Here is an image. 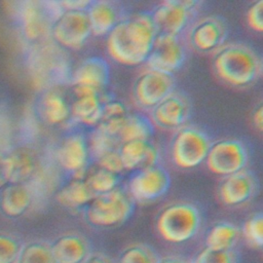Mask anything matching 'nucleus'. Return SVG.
Segmentation results:
<instances>
[{"instance_id":"393cba45","label":"nucleus","mask_w":263,"mask_h":263,"mask_svg":"<svg viewBox=\"0 0 263 263\" xmlns=\"http://www.w3.org/2000/svg\"><path fill=\"white\" fill-rule=\"evenodd\" d=\"M8 156L9 182L10 184H25L35 171L33 156L23 150L15 151Z\"/></svg>"},{"instance_id":"7ed1b4c3","label":"nucleus","mask_w":263,"mask_h":263,"mask_svg":"<svg viewBox=\"0 0 263 263\" xmlns=\"http://www.w3.org/2000/svg\"><path fill=\"white\" fill-rule=\"evenodd\" d=\"M29 72L36 87L45 88L60 84L68 76L67 57L54 44H37L29 55Z\"/></svg>"},{"instance_id":"c9c22d12","label":"nucleus","mask_w":263,"mask_h":263,"mask_svg":"<svg viewBox=\"0 0 263 263\" xmlns=\"http://www.w3.org/2000/svg\"><path fill=\"white\" fill-rule=\"evenodd\" d=\"M120 263H153L150 254L141 247H132L123 252Z\"/></svg>"},{"instance_id":"4468645a","label":"nucleus","mask_w":263,"mask_h":263,"mask_svg":"<svg viewBox=\"0 0 263 263\" xmlns=\"http://www.w3.org/2000/svg\"><path fill=\"white\" fill-rule=\"evenodd\" d=\"M123 168H149L155 166L158 153L155 147L148 141H129L122 144L119 151Z\"/></svg>"},{"instance_id":"c756f323","label":"nucleus","mask_w":263,"mask_h":263,"mask_svg":"<svg viewBox=\"0 0 263 263\" xmlns=\"http://www.w3.org/2000/svg\"><path fill=\"white\" fill-rule=\"evenodd\" d=\"M85 182L93 194L98 195L114 190L118 181L116 174L108 172L104 168H99L91 173Z\"/></svg>"},{"instance_id":"473e14b6","label":"nucleus","mask_w":263,"mask_h":263,"mask_svg":"<svg viewBox=\"0 0 263 263\" xmlns=\"http://www.w3.org/2000/svg\"><path fill=\"white\" fill-rule=\"evenodd\" d=\"M114 140L113 137L107 135L100 128L96 129L90 137V149L92 154L98 157V159L105 155L106 153L114 150Z\"/></svg>"},{"instance_id":"f704fd0d","label":"nucleus","mask_w":263,"mask_h":263,"mask_svg":"<svg viewBox=\"0 0 263 263\" xmlns=\"http://www.w3.org/2000/svg\"><path fill=\"white\" fill-rule=\"evenodd\" d=\"M247 22L253 30L258 32L263 31V0L254 2L248 8Z\"/></svg>"},{"instance_id":"4c0bfd02","label":"nucleus","mask_w":263,"mask_h":263,"mask_svg":"<svg viewBox=\"0 0 263 263\" xmlns=\"http://www.w3.org/2000/svg\"><path fill=\"white\" fill-rule=\"evenodd\" d=\"M126 116V108L119 101H110L103 106L102 118H125Z\"/></svg>"},{"instance_id":"1a4fd4ad","label":"nucleus","mask_w":263,"mask_h":263,"mask_svg":"<svg viewBox=\"0 0 263 263\" xmlns=\"http://www.w3.org/2000/svg\"><path fill=\"white\" fill-rule=\"evenodd\" d=\"M248 155L243 145L233 139L217 141L210 146L205 161L208 168L222 176H229L242 171Z\"/></svg>"},{"instance_id":"cd10ccee","label":"nucleus","mask_w":263,"mask_h":263,"mask_svg":"<svg viewBox=\"0 0 263 263\" xmlns=\"http://www.w3.org/2000/svg\"><path fill=\"white\" fill-rule=\"evenodd\" d=\"M152 133L150 123L139 115L127 116L118 134L123 143L129 141H148Z\"/></svg>"},{"instance_id":"423d86ee","label":"nucleus","mask_w":263,"mask_h":263,"mask_svg":"<svg viewBox=\"0 0 263 263\" xmlns=\"http://www.w3.org/2000/svg\"><path fill=\"white\" fill-rule=\"evenodd\" d=\"M63 11L60 2H22L18 14L24 35L30 41L41 39L50 31L51 24Z\"/></svg>"},{"instance_id":"e433bc0d","label":"nucleus","mask_w":263,"mask_h":263,"mask_svg":"<svg viewBox=\"0 0 263 263\" xmlns=\"http://www.w3.org/2000/svg\"><path fill=\"white\" fill-rule=\"evenodd\" d=\"M99 163L101 168H104L108 172H111L113 174L121 172L123 168V164L121 161V158L119 156L118 151L112 150L105 155L101 156L99 158Z\"/></svg>"},{"instance_id":"2eb2a0df","label":"nucleus","mask_w":263,"mask_h":263,"mask_svg":"<svg viewBox=\"0 0 263 263\" xmlns=\"http://www.w3.org/2000/svg\"><path fill=\"white\" fill-rule=\"evenodd\" d=\"M188 107L185 100L176 93H170L153 107L154 121L164 128L179 127L186 119Z\"/></svg>"},{"instance_id":"7c9ffc66","label":"nucleus","mask_w":263,"mask_h":263,"mask_svg":"<svg viewBox=\"0 0 263 263\" xmlns=\"http://www.w3.org/2000/svg\"><path fill=\"white\" fill-rule=\"evenodd\" d=\"M246 240L253 247H262L263 245V219L261 214L254 215L243 225L242 229Z\"/></svg>"},{"instance_id":"2f4dec72","label":"nucleus","mask_w":263,"mask_h":263,"mask_svg":"<svg viewBox=\"0 0 263 263\" xmlns=\"http://www.w3.org/2000/svg\"><path fill=\"white\" fill-rule=\"evenodd\" d=\"M20 241L6 233H0V263H15L21 251Z\"/></svg>"},{"instance_id":"a211bd4d","label":"nucleus","mask_w":263,"mask_h":263,"mask_svg":"<svg viewBox=\"0 0 263 263\" xmlns=\"http://www.w3.org/2000/svg\"><path fill=\"white\" fill-rule=\"evenodd\" d=\"M88 149L84 138L73 135L64 140L57 150V159L66 170L73 173L85 170Z\"/></svg>"},{"instance_id":"4be33fe9","label":"nucleus","mask_w":263,"mask_h":263,"mask_svg":"<svg viewBox=\"0 0 263 263\" xmlns=\"http://www.w3.org/2000/svg\"><path fill=\"white\" fill-rule=\"evenodd\" d=\"M86 13L95 35L108 34L116 25L115 8L107 1H91Z\"/></svg>"},{"instance_id":"dca6fc26","label":"nucleus","mask_w":263,"mask_h":263,"mask_svg":"<svg viewBox=\"0 0 263 263\" xmlns=\"http://www.w3.org/2000/svg\"><path fill=\"white\" fill-rule=\"evenodd\" d=\"M253 192V179L242 171L226 176L219 187V196L227 205H238L246 202Z\"/></svg>"},{"instance_id":"72a5a7b5","label":"nucleus","mask_w":263,"mask_h":263,"mask_svg":"<svg viewBox=\"0 0 263 263\" xmlns=\"http://www.w3.org/2000/svg\"><path fill=\"white\" fill-rule=\"evenodd\" d=\"M193 263H233L229 251H216L205 248L194 259Z\"/></svg>"},{"instance_id":"f257e3e1","label":"nucleus","mask_w":263,"mask_h":263,"mask_svg":"<svg viewBox=\"0 0 263 263\" xmlns=\"http://www.w3.org/2000/svg\"><path fill=\"white\" fill-rule=\"evenodd\" d=\"M156 36L151 15L139 13L116 23L108 33L107 51L120 64L139 65L147 60Z\"/></svg>"},{"instance_id":"412c9836","label":"nucleus","mask_w":263,"mask_h":263,"mask_svg":"<svg viewBox=\"0 0 263 263\" xmlns=\"http://www.w3.org/2000/svg\"><path fill=\"white\" fill-rule=\"evenodd\" d=\"M49 248L54 263H81L86 255L84 241L74 234L59 237Z\"/></svg>"},{"instance_id":"9b49d317","label":"nucleus","mask_w":263,"mask_h":263,"mask_svg":"<svg viewBox=\"0 0 263 263\" xmlns=\"http://www.w3.org/2000/svg\"><path fill=\"white\" fill-rule=\"evenodd\" d=\"M171 179L167 172L158 166L141 170L129 182V191L133 198L146 203L164 195L170 187Z\"/></svg>"},{"instance_id":"6e6552de","label":"nucleus","mask_w":263,"mask_h":263,"mask_svg":"<svg viewBox=\"0 0 263 263\" xmlns=\"http://www.w3.org/2000/svg\"><path fill=\"white\" fill-rule=\"evenodd\" d=\"M50 35L65 47L78 48L91 34L85 10H64L51 24Z\"/></svg>"},{"instance_id":"a19ab883","label":"nucleus","mask_w":263,"mask_h":263,"mask_svg":"<svg viewBox=\"0 0 263 263\" xmlns=\"http://www.w3.org/2000/svg\"><path fill=\"white\" fill-rule=\"evenodd\" d=\"M252 118H253V123L255 124V126L258 127L259 130H262V128H263V108H262L261 104L254 110Z\"/></svg>"},{"instance_id":"f8f14e48","label":"nucleus","mask_w":263,"mask_h":263,"mask_svg":"<svg viewBox=\"0 0 263 263\" xmlns=\"http://www.w3.org/2000/svg\"><path fill=\"white\" fill-rule=\"evenodd\" d=\"M184 59V49L177 37L157 35L146 62L150 70L171 75L182 66Z\"/></svg>"},{"instance_id":"bb28decb","label":"nucleus","mask_w":263,"mask_h":263,"mask_svg":"<svg viewBox=\"0 0 263 263\" xmlns=\"http://www.w3.org/2000/svg\"><path fill=\"white\" fill-rule=\"evenodd\" d=\"M237 229L234 225L226 222L214 225L205 238L206 248L216 251H228L237 237Z\"/></svg>"},{"instance_id":"9d476101","label":"nucleus","mask_w":263,"mask_h":263,"mask_svg":"<svg viewBox=\"0 0 263 263\" xmlns=\"http://www.w3.org/2000/svg\"><path fill=\"white\" fill-rule=\"evenodd\" d=\"M196 4L197 2L192 0H165L157 5L151 14L157 35L177 37L186 26L188 14Z\"/></svg>"},{"instance_id":"ddd939ff","label":"nucleus","mask_w":263,"mask_h":263,"mask_svg":"<svg viewBox=\"0 0 263 263\" xmlns=\"http://www.w3.org/2000/svg\"><path fill=\"white\" fill-rule=\"evenodd\" d=\"M174 86L171 75L156 71H146L135 81L134 96L143 107H154L166 96L172 93Z\"/></svg>"},{"instance_id":"39448f33","label":"nucleus","mask_w":263,"mask_h":263,"mask_svg":"<svg viewBox=\"0 0 263 263\" xmlns=\"http://www.w3.org/2000/svg\"><path fill=\"white\" fill-rule=\"evenodd\" d=\"M132 199L121 190L96 195L85 210L87 222L97 227H114L125 222L132 215Z\"/></svg>"},{"instance_id":"c85d7f7f","label":"nucleus","mask_w":263,"mask_h":263,"mask_svg":"<svg viewBox=\"0 0 263 263\" xmlns=\"http://www.w3.org/2000/svg\"><path fill=\"white\" fill-rule=\"evenodd\" d=\"M15 263H54V261L48 246L32 241L21 248Z\"/></svg>"},{"instance_id":"20e7f679","label":"nucleus","mask_w":263,"mask_h":263,"mask_svg":"<svg viewBox=\"0 0 263 263\" xmlns=\"http://www.w3.org/2000/svg\"><path fill=\"white\" fill-rule=\"evenodd\" d=\"M197 209L186 202H177L164 208L156 221L159 234L167 241L180 243L192 238L199 228Z\"/></svg>"},{"instance_id":"a878e982","label":"nucleus","mask_w":263,"mask_h":263,"mask_svg":"<svg viewBox=\"0 0 263 263\" xmlns=\"http://www.w3.org/2000/svg\"><path fill=\"white\" fill-rule=\"evenodd\" d=\"M41 111L44 119L50 124L65 121L70 114V107L66 100L54 91H48L41 101Z\"/></svg>"},{"instance_id":"79ce46f5","label":"nucleus","mask_w":263,"mask_h":263,"mask_svg":"<svg viewBox=\"0 0 263 263\" xmlns=\"http://www.w3.org/2000/svg\"><path fill=\"white\" fill-rule=\"evenodd\" d=\"M157 263H186V262L183 261L182 259L173 258V257H167V258H163V259L159 260Z\"/></svg>"},{"instance_id":"ea45409f","label":"nucleus","mask_w":263,"mask_h":263,"mask_svg":"<svg viewBox=\"0 0 263 263\" xmlns=\"http://www.w3.org/2000/svg\"><path fill=\"white\" fill-rule=\"evenodd\" d=\"M89 0H67L61 1L60 4L64 10H84L89 6Z\"/></svg>"},{"instance_id":"58836bf2","label":"nucleus","mask_w":263,"mask_h":263,"mask_svg":"<svg viewBox=\"0 0 263 263\" xmlns=\"http://www.w3.org/2000/svg\"><path fill=\"white\" fill-rule=\"evenodd\" d=\"M9 182L8 156L0 151V188H3Z\"/></svg>"},{"instance_id":"b1692460","label":"nucleus","mask_w":263,"mask_h":263,"mask_svg":"<svg viewBox=\"0 0 263 263\" xmlns=\"http://www.w3.org/2000/svg\"><path fill=\"white\" fill-rule=\"evenodd\" d=\"M102 110L103 106L99 93L77 97L70 107V113L73 117L86 125L99 124L102 118Z\"/></svg>"},{"instance_id":"f3484780","label":"nucleus","mask_w":263,"mask_h":263,"mask_svg":"<svg viewBox=\"0 0 263 263\" xmlns=\"http://www.w3.org/2000/svg\"><path fill=\"white\" fill-rule=\"evenodd\" d=\"M108 63L101 57H89L82 61L72 74L73 84H81L100 89L109 81Z\"/></svg>"},{"instance_id":"f03ea898","label":"nucleus","mask_w":263,"mask_h":263,"mask_svg":"<svg viewBox=\"0 0 263 263\" xmlns=\"http://www.w3.org/2000/svg\"><path fill=\"white\" fill-rule=\"evenodd\" d=\"M213 66L223 81L234 86L251 84L260 70V63L254 51L239 44H229L218 49Z\"/></svg>"},{"instance_id":"6ab92c4d","label":"nucleus","mask_w":263,"mask_h":263,"mask_svg":"<svg viewBox=\"0 0 263 263\" xmlns=\"http://www.w3.org/2000/svg\"><path fill=\"white\" fill-rule=\"evenodd\" d=\"M224 35L225 30L222 23L215 17H206L192 28L190 40L197 50L211 51L222 43Z\"/></svg>"},{"instance_id":"37998d69","label":"nucleus","mask_w":263,"mask_h":263,"mask_svg":"<svg viewBox=\"0 0 263 263\" xmlns=\"http://www.w3.org/2000/svg\"><path fill=\"white\" fill-rule=\"evenodd\" d=\"M86 263H108V261L101 256H93L86 261Z\"/></svg>"},{"instance_id":"5701e85b","label":"nucleus","mask_w":263,"mask_h":263,"mask_svg":"<svg viewBox=\"0 0 263 263\" xmlns=\"http://www.w3.org/2000/svg\"><path fill=\"white\" fill-rule=\"evenodd\" d=\"M96 195L83 180H73L61 188L55 198L60 204L74 209L87 204Z\"/></svg>"},{"instance_id":"0eeeda50","label":"nucleus","mask_w":263,"mask_h":263,"mask_svg":"<svg viewBox=\"0 0 263 263\" xmlns=\"http://www.w3.org/2000/svg\"><path fill=\"white\" fill-rule=\"evenodd\" d=\"M210 146L203 132L194 127L181 128L173 141V160L182 168L195 167L205 159Z\"/></svg>"},{"instance_id":"aec40b11","label":"nucleus","mask_w":263,"mask_h":263,"mask_svg":"<svg viewBox=\"0 0 263 263\" xmlns=\"http://www.w3.org/2000/svg\"><path fill=\"white\" fill-rule=\"evenodd\" d=\"M32 202V193L25 184H10L0 193V211L8 218L25 214Z\"/></svg>"}]
</instances>
